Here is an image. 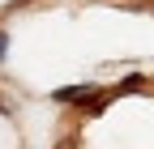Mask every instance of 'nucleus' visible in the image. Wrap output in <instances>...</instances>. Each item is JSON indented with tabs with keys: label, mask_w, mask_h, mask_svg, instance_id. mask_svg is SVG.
Listing matches in <instances>:
<instances>
[{
	"label": "nucleus",
	"mask_w": 154,
	"mask_h": 149,
	"mask_svg": "<svg viewBox=\"0 0 154 149\" xmlns=\"http://www.w3.org/2000/svg\"><path fill=\"white\" fill-rule=\"evenodd\" d=\"M99 89L94 85H64V89H56V102H73V107H86Z\"/></svg>",
	"instance_id": "f257e3e1"
},
{
	"label": "nucleus",
	"mask_w": 154,
	"mask_h": 149,
	"mask_svg": "<svg viewBox=\"0 0 154 149\" xmlns=\"http://www.w3.org/2000/svg\"><path fill=\"white\" fill-rule=\"evenodd\" d=\"M51 149H77V136H60V141H56Z\"/></svg>",
	"instance_id": "f03ea898"
},
{
	"label": "nucleus",
	"mask_w": 154,
	"mask_h": 149,
	"mask_svg": "<svg viewBox=\"0 0 154 149\" xmlns=\"http://www.w3.org/2000/svg\"><path fill=\"white\" fill-rule=\"evenodd\" d=\"M5 55H9V39L0 34V60H5Z\"/></svg>",
	"instance_id": "7ed1b4c3"
}]
</instances>
